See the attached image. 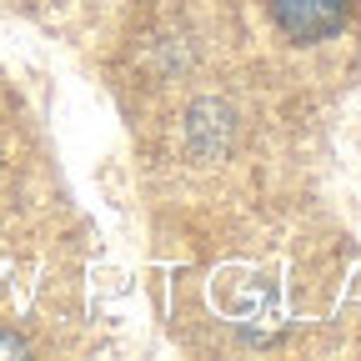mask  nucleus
<instances>
[{
    "mask_svg": "<svg viewBox=\"0 0 361 361\" xmlns=\"http://www.w3.org/2000/svg\"><path fill=\"white\" fill-rule=\"evenodd\" d=\"M341 20H346V0H276V25L296 45H311V40L336 35Z\"/></svg>",
    "mask_w": 361,
    "mask_h": 361,
    "instance_id": "1",
    "label": "nucleus"
},
{
    "mask_svg": "<svg viewBox=\"0 0 361 361\" xmlns=\"http://www.w3.org/2000/svg\"><path fill=\"white\" fill-rule=\"evenodd\" d=\"M25 351H30V341H25V336H16V331L0 326V356H25Z\"/></svg>",
    "mask_w": 361,
    "mask_h": 361,
    "instance_id": "2",
    "label": "nucleus"
}]
</instances>
